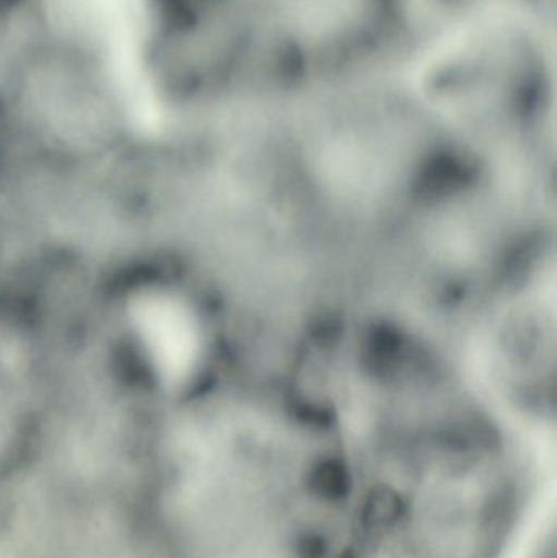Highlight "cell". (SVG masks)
I'll return each mask as SVG.
<instances>
[{
    "instance_id": "cell-1",
    "label": "cell",
    "mask_w": 557,
    "mask_h": 558,
    "mask_svg": "<svg viewBox=\"0 0 557 558\" xmlns=\"http://www.w3.org/2000/svg\"><path fill=\"white\" fill-rule=\"evenodd\" d=\"M355 468L326 438L226 407H167L153 558H355Z\"/></svg>"
},
{
    "instance_id": "cell-2",
    "label": "cell",
    "mask_w": 557,
    "mask_h": 558,
    "mask_svg": "<svg viewBox=\"0 0 557 558\" xmlns=\"http://www.w3.org/2000/svg\"><path fill=\"white\" fill-rule=\"evenodd\" d=\"M169 402L105 354L75 360L35 438L0 475V558H153Z\"/></svg>"
},
{
    "instance_id": "cell-3",
    "label": "cell",
    "mask_w": 557,
    "mask_h": 558,
    "mask_svg": "<svg viewBox=\"0 0 557 558\" xmlns=\"http://www.w3.org/2000/svg\"><path fill=\"white\" fill-rule=\"evenodd\" d=\"M355 468V558H504L525 472L486 439L392 441Z\"/></svg>"
},
{
    "instance_id": "cell-4",
    "label": "cell",
    "mask_w": 557,
    "mask_h": 558,
    "mask_svg": "<svg viewBox=\"0 0 557 558\" xmlns=\"http://www.w3.org/2000/svg\"><path fill=\"white\" fill-rule=\"evenodd\" d=\"M71 322L58 299L0 271V475L35 438L61 389Z\"/></svg>"
},
{
    "instance_id": "cell-5",
    "label": "cell",
    "mask_w": 557,
    "mask_h": 558,
    "mask_svg": "<svg viewBox=\"0 0 557 558\" xmlns=\"http://www.w3.org/2000/svg\"><path fill=\"white\" fill-rule=\"evenodd\" d=\"M553 534L549 537V543H543L536 550L535 558H555V543H553Z\"/></svg>"
}]
</instances>
